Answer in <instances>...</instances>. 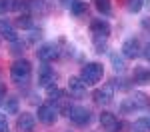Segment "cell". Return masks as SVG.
I'll use <instances>...</instances> for the list:
<instances>
[{"mask_svg": "<svg viewBox=\"0 0 150 132\" xmlns=\"http://www.w3.org/2000/svg\"><path fill=\"white\" fill-rule=\"evenodd\" d=\"M10 80L16 86H26L32 80V64L26 58H18L10 66Z\"/></svg>", "mask_w": 150, "mask_h": 132, "instance_id": "6da1fadb", "label": "cell"}, {"mask_svg": "<svg viewBox=\"0 0 150 132\" xmlns=\"http://www.w3.org/2000/svg\"><path fill=\"white\" fill-rule=\"evenodd\" d=\"M104 76V66L100 62H86L80 70V78L86 86H96Z\"/></svg>", "mask_w": 150, "mask_h": 132, "instance_id": "7a4b0ae2", "label": "cell"}, {"mask_svg": "<svg viewBox=\"0 0 150 132\" xmlns=\"http://www.w3.org/2000/svg\"><path fill=\"white\" fill-rule=\"evenodd\" d=\"M58 116H60V110H58L56 104H54V102H50V100L44 102V104H40V106H38V112H36L38 122H42V124H46V126L56 124Z\"/></svg>", "mask_w": 150, "mask_h": 132, "instance_id": "3957f363", "label": "cell"}, {"mask_svg": "<svg viewBox=\"0 0 150 132\" xmlns=\"http://www.w3.org/2000/svg\"><path fill=\"white\" fill-rule=\"evenodd\" d=\"M66 118L72 122V124H76V126H86V124H90V120H92V112L88 110V108L80 106V104H72L68 108V112H66Z\"/></svg>", "mask_w": 150, "mask_h": 132, "instance_id": "277c9868", "label": "cell"}, {"mask_svg": "<svg viewBox=\"0 0 150 132\" xmlns=\"http://www.w3.org/2000/svg\"><path fill=\"white\" fill-rule=\"evenodd\" d=\"M60 54H62V50L58 46V42H44L36 50V56L42 62H54L56 58H60Z\"/></svg>", "mask_w": 150, "mask_h": 132, "instance_id": "5b68a950", "label": "cell"}, {"mask_svg": "<svg viewBox=\"0 0 150 132\" xmlns=\"http://www.w3.org/2000/svg\"><path fill=\"white\" fill-rule=\"evenodd\" d=\"M56 78L58 74L54 72V68L48 64V62H44L40 68H38V86L40 88H48V86H52V84H56Z\"/></svg>", "mask_w": 150, "mask_h": 132, "instance_id": "8992f818", "label": "cell"}, {"mask_svg": "<svg viewBox=\"0 0 150 132\" xmlns=\"http://www.w3.org/2000/svg\"><path fill=\"white\" fill-rule=\"evenodd\" d=\"M122 56L124 58H130V60H134V58H138L140 54H142V44H140V40L138 38H126L124 42H122Z\"/></svg>", "mask_w": 150, "mask_h": 132, "instance_id": "52a82bcc", "label": "cell"}, {"mask_svg": "<svg viewBox=\"0 0 150 132\" xmlns=\"http://www.w3.org/2000/svg\"><path fill=\"white\" fill-rule=\"evenodd\" d=\"M94 102L96 104H100V106H108L110 102H112V98H114V88H112V84H104L102 88H96L94 90Z\"/></svg>", "mask_w": 150, "mask_h": 132, "instance_id": "ba28073f", "label": "cell"}, {"mask_svg": "<svg viewBox=\"0 0 150 132\" xmlns=\"http://www.w3.org/2000/svg\"><path fill=\"white\" fill-rule=\"evenodd\" d=\"M90 32L92 36H100V38H108L112 32V26L106 18H92L90 20Z\"/></svg>", "mask_w": 150, "mask_h": 132, "instance_id": "9c48e42d", "label": "cell"}, {"mask_svg": "<svg viewBox=\"0 0 150 132\" xmlns=\"http://www.w3.org/2000/svg\"><path fill=\"white\" fill-rule=\"evenodd\" d=\"M36 128V116L32 112H22L16 118V130L18 132H32Z\"/></svg>", "mask_w": 150, "mask_h": 132, "instance_id": "30bf717a", "label": "cell"}, {"mask_svg": "<svg viewBox=\"0 0 150 132\" xmlns=\"http://www.w3.org/2000/svg\"><path fill=\"white\" fill-rule=\"evenodd\" d=\"M100 126L106 132H120V128H122V124L118 122V118L112 112H102L100 114Z\"/></svg>", "mask_w": 150, "mask_h": 132, "instance_id": "8fae6325", "label": "cell"}, {"mask_svg": "<svg viewBox=\"0 0 150 132\" xmlns=\"http://www.w3.org/2000/svg\"><path fill=\"white\" fill-rule=\"evenodd\" d=\"M86 84L82 82L80 76H70L68 78V92L70 96H74V98H82V96L86 94Z\"/></svg>", "mask_w": 150, "mask_h": 132, "instance_id": "7c38bea8", "label": "cell"}, {"mask_svg": "<svg viewBox=\"0 0 150 132\" xmlns=\"http://www.w3.org/2000/svg\"><path fill=\"white\" fill-rule=\"evenodd\" d=\"M0 36L6 38L8 42H16V40H20L16 26H14L12 22H8V20H4V18H0Z\"/></svg>", "mask_w": 150, "mask_h": 132, "instance_id": "4fadbf2b", "label": "cell"}, {"mask_svg": "<svg viewBox=\"0 0 150 132\" xmlns=\"http://www.w3.org/2000/svg\"><path fill=\"white\" fill-rule=\"evenodd\" d=\"M132 82L138 86H148L150 84V68L146 66H136L132 72Z\"/></svg>", "mask_w": 150, "mask_h": 132, "instance_id": "5bb4252c", "label": "cell"}, {"mask_svg": "<svg viewBox=\"0 0 150 132\" xmlns=\"http://www.w3.org/2000/svg\"><path fill=\"white\" fill-rule=\"evenodd\" d=\"M28 14H42L46 12V0H26Z\"/></svg>", "mask_w": 150, "mask_h": 132, "instance_id": "9a60e30c", "label": "cell"}, {"mask_svg": "<svg viewBox=\"0 0 150 132\" xmlns=\"http://www.w3.org/2000/svg\"><path fill=\"white\" fill-rule=\"evenodd\" d=\"M4 110H6V116L8 114H20V102H18V98L16 96H6Z\"/></svg>", "mask_w": 150, "mask_h": 132, "instance_id": "2e32d148", "label": "cell"}, {"mask_svg": "<svg viewBox=\"0 0 150 132\" xmlns=\"http://www.w3.org/2000/svg\"><path fill=\"white\" fill-rule=\"evenodd\" d=\"M110 64H112L114 72H118V74H122V72L126 70L124 56H122V54H118V52H112V54H110Z\"/></svg>", "mask_w": 150, "mask_h": 132, "instance_id": "e0dca14e", "label": "cell"}, {"mask_svg": "<svg viewBox=\"0 0 150 132\" xmlns=\"http://www.w3.org/2000/svg\"><path fill=\"white\" fill-rule=\"evenodd\" d=\"M16 26H18V28H22V30H32V28H34L32 14H28V12L18 14V18H16Z\"/></svg>", "mask_w": 150, "mask_h": 132, "instance_id": "ac0fdd59", "label": "cell"}, {"mask_svg": "<svg viewBox=\"0 0 150 132\" xmlns=\"http://www.w3.org/2000/svg\"><path fill=\"white\" fill-rule=\"evenodd\" d=\"M136 110H140V108L136 106V102H134L132 98H124V100L120 102V112H122V114H134Z\"/></svg>", "mask_w": 150, "mask_h": 132, "instance_id": "d6986e66", "label": "cell"}, {"mask_svg": "<svg viewBox=\"0 0 150 132\" xmlns=\"http://www.w3.org/2000/svg\"><path fill=\"white\" fill-rule=\"evenodd\" d=\"M94 6H96V10L100 12L102 16H110V14H112V4H110V0H94Z\"/></svg>", "mask_w": 150, "mask_h": 132, "instance_id": "ffe728a7", "label": "cell"}, {"mask_svg": "<svg viewBox=\"0 0 150 132\" xmlns=\"http://www.w3.org/2000/svg\"><path fill=\"white\" fill-rule=\"evenodd\" d=\"M70 12H72L74 16H84V14L88 12V2H84V0L74 2V4H72V8H70Z\"/></svg>", "mask_w": 150, "mask_h": 132, "instance_id": "44dd1931", "label": "cell"}, {"mask_svg": "<svg viewBox=\"0 0 150 132\" xmlns=\"http://www.w3.org/2000/svg\"><path fill=\"white\" fill-rule=\"evenodd\" d=\"M24 52H26V42H22V40H16V42H12V46H10V54H12V56H16V58H22Z\"/></svg>", "mask_w": 150, "mask_h": 132, "instance_id": "7402d4cb", "label": "cell"}, {"mask_svg": "<svg viewBox=\"0 0 150 132\" xmlns=\"http://www.w3.org/2000/svg\"><path fill=\"white\" fill-rule=\"evenodd\" d=\"M92 44H94V52H98V54H104V52L108 50V42H106V38L92 36Z\"/></svg>", "mask_w": 150, "mask_h": 132, "instance_id": "603a6c76", "label": "cell"}, {"mask_svg": "<svg viewBox=\"0 0 150 132\" xmlns=\"http://www.w3.org/2000/svg\"><path fill=\"white\" fill-rule=\"evenodd\" d=\"M132 100L136 102V106L142 110V108H148L150 106V98L144 92H134V96H132Z\"/></svg>", "mask_w": 150, "mask_h": 132, "instance_id": "cb8c5ba5", "label": "cell"}, {"mask_svg": "<svg viewBox=\"0 0 150 132\" xmlns=\"http://www.w3.org/2000/svg\"><path fill=\"white\" fill-rule=\"evenodd\" d=\"M134 130L136 132H148L150 130V116H142L134 122Z\"/></svg>", "mask_w": 150, "mask_h": 132, "instance_id": "d4e9b609", "label": "cell"}, {"mask_svg": "<svg viewBox=\"0 0 150 132\" xmlns=\"http://www.w3.org/2000/svg\"><path fill=\"white\" fill-rule=\"evenodd\" d=\"M142 6H144V0H128L126 2V10L130 14H138L142 10Z\"/></svg>", "mask_w": 150, "mask_h": 132, "instance_id": "484cf974", "label": "cell"}, {"mask_svg": "<svg viewBox=\"0 0 150 132\" xmlns=\"http://www.w3.org/2000/svg\"><path fill=\"white\" fill-rule=\"evenodd\" d=\"M16 2L18 0H0V16L2 14H6V12H10L16 8Z\"/></svg>", "mask_w": 150, "mask_h": 132, "instance_id": "4316f807", "label": "cell"}, {"mask_svg": "<svg viewBox=\"0 0 150 132\" xmlns=\"http://www.w3.org/2000/svg\"><path fill=\"white\" fill-rule=\"evenodd\" d=\"M130 86H132V84L128 82V80H122V78H120V80H118V78L112 80V88L120 90V92H128V90H130Z\"/></svg>", "mask_w": 150, "mask_h": 132, "instance_id": "83f0119b", "label": "cell"}, {"mask_svg": "<svg viewBox=\"0 0 150 132\" xmlns=\"http://www.w3.org/2000/svg\"><path fill=\"white\" fill-rule=\"evenodd\" d=\"M0 132H8V120H6V114H0Z\"/></svg>", "mask_w": 150, "mask_h": 132, "instance_id": "f1b7e54d", "label": "cell"}, {"mask_svg": "<svg viewBox=\"0 0 150 132\" xmlns=\"http://www.w3.org/2000/svg\"><path fill=\"white\" fill-rule=\"evenodd\" d=\"M140 26H142V30L150 32V16H144V18H140Z\"/></svg>", "mask_w": 150, "mask_h": 132, "instance_id": "f546056e", "label": "cell"}, {"mask_svg": "<svg viewBox=\"0 0 150 132\" xmlns=\"http://www.w3.org/2000/svg\"><path fill=\"white\" fill-rule=\"evenodd\" d=\"M42 38V30H32V34H30V42H36V40H40Z\"/></svg>", "mask_w": 150, "mask_h": 132, "instance_id": "4dcf8cb0", "label": "cell"}, {"mask_svg": "<svg viewBox=\"0 0 150 132\" xmlns=\"http://www.w3.org/2000/svg\"><path fill=\"white\" fill-rule=\"evenodd\" d=\"M4 100H6V86L0 84V106H4Z\"/></svg>", "mask_w": 150, "mask_h": 132, "instance_id": "1f68e13d", "label": "cell"}, {"mask_svg": "<svg viewBox=\"0 0 150 132\" xmlns=\"http://www.w3.org/2000/svg\"><path fill=\"white\" fill-rule=\"evenodd\" d=\"M74 2H78V0H60V4L64 6V8H72V4Z\"/></svg>", "mask_w": 150, "mask_h": 132, "instance_id": "d6a6232c", "label": "cell"}, {"mask_svg": "<svg viewBox=\"0 0 150 132\" xmlns=\"http://www.w3.org/2000/svg\"><path fill=\"white\" fill-rule=\"evenodd\" d=\"M144 56H146V60H150V44L144 48Z\"/></svg>", "mask_w": 150, "mask_h": 132, "instance_id": "836d02e7", "label": "cell"}]
</instances>
